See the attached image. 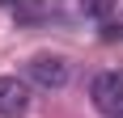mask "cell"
<instances>
[{
  "label": "cell",
  "instance_id": "obj_1",
  "mask_svg": "<svg viewBox=\"0 0 123 118\" xmlns=\"http://www.w3.org/2000/svg\"><path fill=\"white\" fill-rule=\"evenodd\" d=\"M25 80L38 84V89H47V93H55V89H64L72 80V63L64 55H34L25 63Z\"/></svg>",
  "mask_w": 123,
  "mask_h": 118
},
{
  "label": "cell",
  "instance_id": "obj_2",
  "mask_svg": "<svg viewBox=\"0 0 123 118\" xmlns=\"http://www.w3.org/2000/svg\"><path fill=\"white\" fill-rule=\"evenodd\" d=\"M89 97L102 118H123V72H98Z\"/></svg>",
  "mask_w": 123,
  "mask_h": 118
},
{
  "label": "cell",
  "instance_id": "obj_3",
  "mask_svg": "<svg viewBox=\"0 0 123 118\" xmlns=\"http://www.w3.org/2000/svg\"><path fill=\"white\" fill-rule=\"evenodd\" d=\"M25 110H30V80L0 76V118H21Z\"/></svg>",
  "mask_w": 123,
  "mask_h": 118
},
{
  "label": "cell",
  "instance_id": "obj_4",
  "mask_svg": "<svg viewBox=\"0 0 123 118\" xmlns=\"http://www.w3.org/2000/svg\"><path fill=\"white\" fill-rule=\"evenodd\" d=\"M47 13H51V0H17V4H13V17H17L21 25H30V21H43Z\"/></svg>",
  "mask_w": 123,
  "mask_h": 118
},
{
  "label": "cell",
  "instance_id": "obj_5",
  "mask_svg": "<svg viewBox=\"0 0 123 118\" xmlns=\"http://www.w3.org/2000/svg\"><path fill=\"white\" fill-rule=\"evenodd\" d=\"M115 0H81V13H89V17H111Z\"/></svg>",
  "mask_w": 123,
  "mask_h": 118
}]
</instances>
